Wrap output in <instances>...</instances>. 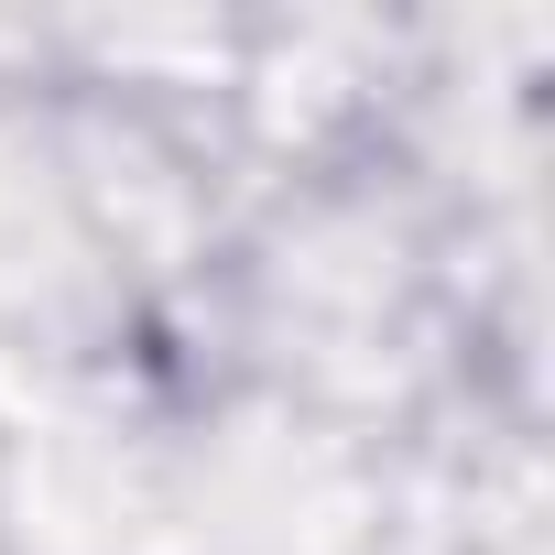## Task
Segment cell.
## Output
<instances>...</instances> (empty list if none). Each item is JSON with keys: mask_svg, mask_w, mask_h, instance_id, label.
<instances>
[{"mask_svg": "<svg viewBox=\"0 0 555 555\" xmlns=\"http://www.w3.org/2000/svg\"><path fill=\"white\" fill-rule=\"evenodd\" d=\"M0 371H142V306L88 229L44 88L0 99Z\"/></svg>", "mask_w": 555, "mask_h": 555, "instance_id": "obj_1", "label": "cell"}]
</instances>
